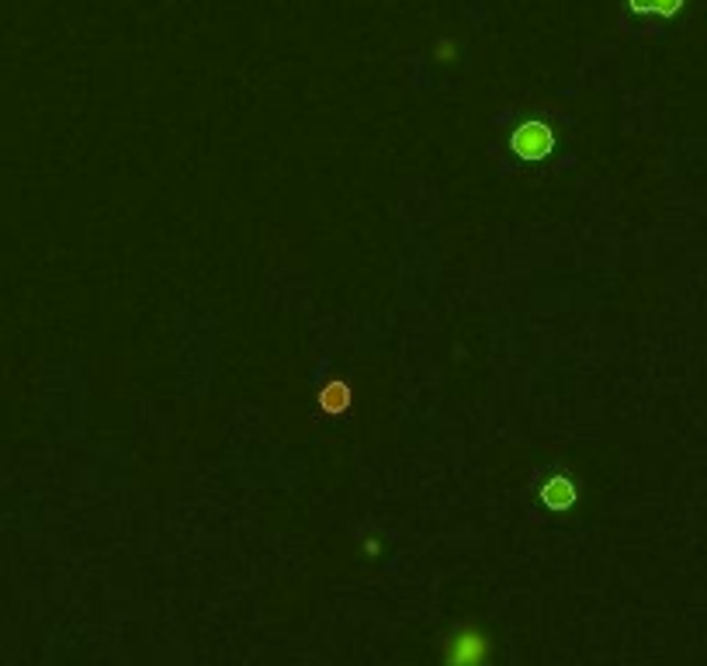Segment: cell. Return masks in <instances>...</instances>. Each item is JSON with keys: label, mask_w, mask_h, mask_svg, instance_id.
I'll return each mask as SVG.
<instances>
[{"label": "cell", "mask_w": 707, "mask_h": 666, "mask_svg": "<svg viewBox=\"0 0 707 666\" xmlns=\"http://www.w3.org/2000/svg\"><path fill=\"white\" fill-rule=\"evenodd\" d=\"M489 653H492L489 635L471 622L458 625L448 638H444V659L451 666H479L489 659Z\"/></svg>", "instance_id": "obj_1"}, {"label": "cell", "mask_w": 707, "mask_h": 666, "mask_svg": "<svg viewBox=\"0 0 707 666\" xmlns=\"http://www.w3.org/2000/svg\"><path fill=\"white\" fill-rule=\"evenodd\" d=\"M455 53H458V49H455V42H451V39H440V42L434 45V56H437L440 63H451V60H455Z\"/></svg>", "instance_id": "obj_6"}, {"label": "cell", "mask_w": 707, "mask_h": 666, "mask_svg": "<svg viewBox=\"0 0 707 666\" xmlns=\"http://www.w3.org/2000/svg\"><path fill=\"white\" fill-rule=\"evenodd\" d=\"M538 497L548 510H569L580 503V486H575V479H569V476H552L541 482Z\"/></svg>", "instance_id": "obj_3"}, {"label": "cell", "mask_w": 707, "mask_h": 666, "mask_svg": "<svg viewBox=\"0 0 707 666\" xmlns=\"http://www.w3.org/2000/svg\"><path fill=\"white\" fill-rule=\"evenodd\" d=\"M510 149L520 160H544L555 149V133L544 122H523L510 139Z\"/></svg>", "instance_id": "obj_2"}, {"label": "cell", "mask_w": 707, "mask_h": 666, "mask_svg": "<svg viewBox=\"0 0 707 666\" xmlns=\"http://www.w3.org/2000/svg\"><path fill=\"white\" fill-rule=\"evenodd\" d=\"M364 552H368V555H375V552H378V542H375V538H368V542H364Z\"/></svg>", "instance_id": "obj_7"}, {"label": "cell", "mask_w": 707, "mask_h": 666, "mask_svg": "<svg viewBox=\"0 0 707 666\" xmlns=\"http://www.w3.org/2000/svg\"><path fill=\"white\" fill-rule=\"evenodd\" d=\"M687 0H627V11L632 14H659V18H673L679 14Z\"/></svg>", "instance_id": "obj_5"}, {"label": "cell", "mask_w": 707, "mask_h": 666, "mask_svg": "<svg viewBox=\"0 0 707 666\" xmlns=\"http://www.w3.org/2000/svg\"><path fill=\"white\" fill-rule=\"evenodd\" d=\"M351 406V386L347 382H326V386L320 389V409L326 417H340L344 409Z\"/></svg>", "instance_id": "obj_4"}]
</instances>
